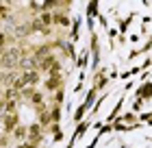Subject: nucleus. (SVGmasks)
<instances>
[{
	"instance_id": "f257e3e1",
	"label": "nucleus",
	"mask_w": 152,
	"mask_h": 148,
	"mask_svg": "<svg viewBox=\"0 0 152 148\" xmlns=\"http://www.w3.org/2000/svg\"><path fill=\"white\" fill-rule=\"evenodd\" d=\"M2 41H4V37H2V35H0V44H2Z\"/></svg>"
}]
</instances>
